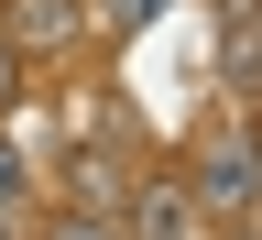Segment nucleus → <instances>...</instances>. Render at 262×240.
<instances>
[{
    "instance_id": "nucleus-6",
    "label": "nucleus",
    "mask_w": 262,
    "mask_h": 240,
    "mask_svg": "<svg viewBox=\"0 0 262 240\" xmlns=\"http://www.w3.org/2000/svg\"><path fill=\"white\" fill-rule=\"evenodd\" d=\"M11 197H22V164H11V153H0V208H11Z\"/></svg>"
},
{
    "instance_id": "nucleus-2",
    "label": "nucleus",
    "mask_w": 262,
    "mask_h": 240,
    "mask_svg": "<svg viewBox=\"0 0 262 240\" xmlns=\"http://www.w3.org/2000/svg\"><path fill=\"white\" fill-rule=\"evenodd\" d=\"M11 44H77V0H22V11H11Z\"/></svg>"
},
{
    "instance_id": "nucleus-3",
    "label": "nucleus",
    "mask_w": 262,
    "mask_h": 240,
    "mask_svg": "<svg viewBox=\"0 0 262 240\" xmlns=\"http://www.w3.org/2000/svg\"><path fill=\"white\" fill-rule=\"evenodd\" d=\"M11 98H22V44L0 33V110H11Z\"/></svg>"
},
{
    "instance_id": "nucleus-4",
    "label": "nucleus",
    "mask_w": 262,
    "mask_h": 240,
    "mask_svg": "<svg viewBox=\"0 0 262 240\" xmlns=\"http://www.w3.org/2000/svg\"><path fill=\"white\" fill-rule=\"evenodd\" d=\"M44 240H120V229H110V219H55Z\"/></svg>"
},
{
    "instance_id": "nucleus-5",
    "label": "nucleus",
    "mask_w": 262,
    "mask_h": 240,
    "mask_svg": "<svg viewBox=\"0 0 262 240\" xmlns=\"http://www.w3.org/2000/svg\"><path fill=\"white\" fill-rule=\"evenodd\" d=\"M153 11H175V0H110V22H153Z\"/></svg>"
},
{
    "instance_id": "nucleus-1",
    "label": "nucleus",
    "mask_w": 262,
    "mask_h": 240,
    "mask_svg": "<svg viewBox=\"0 0 262 240\" xmlns=\"http://www.w3.org/2000/svg\"><path fill=\"white\" fill-rule=\"evenodd\" d=\"M251 197H262V142H219L196 175V208H251Z\"/></svg>"
}]
</instances>
